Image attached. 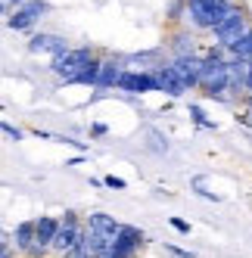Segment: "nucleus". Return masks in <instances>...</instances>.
<instances>
[{
    "instance_id": "1",
    "label": "nucleus",
    "mask_w": 252,
    "mask_h": 258,
    "mask_svg": "<svg viewBox=\"0 0 252 258\" xmlns=\"http://www.w3.org/2000/svg\"><path fill=\"white\" fill-rule=\"evenodd\" d=\"M249 19H246V13L240 10V7H230L224 16H221V22L215 25L212 31H215V47L218 50H230L233 44H237L243 34H249Z\"/></svg>"
},
{
    "instance_id": "2",
    "label": "nucleus",
    "mask_w": 252,
    "mask_h": 258,
    "mask_svg": "<svg viewBox=\"0 0 252 258\" xmlns=\"http://www.w3.org/2000/svg\"><path fill=\"white\" fill-rule=\"evenodd\" d=\"M200 90L206 97H221V90H230V62H224L215 50H212V56L203 66Z\"/></svg>"
},
{
    "instance_id": "3",
    "label": "nucleus",
    "mask_w": 252,
    "mask_h": 258,
    "mask_svg": "<svg viewBox=\"0 0 252 258\" xmlns=\"http://www.w3.org/2000/svg\"><path fill=\"white\" fill-rule=\"evenodd\" d=\"M91 62H94V50L91 47H72V50L62 53V56L53 59L50 69H53V75H59L66 84H72Z\"/></svg>"
},
{
    "instance_id": "4",
    "label": "nucleus",
    "mask_w": 252,
    "mask_h": 258,
    "mask_svg": "<svg viewBox=\"0 0 252 258\" xmlns=\"http://www.w3.org/2000/svg\"><path fill=\"white\" fill-rule=\"evenodd\" d=\"M230 7V0H187V16L196 28H215Z\"/></svg>"
},
{
    "instance_id": "5",
    "label": "nucleus",
    "mask_w": 252,
    "mask_h": 258,
    "mask_svg": "<svg viewBox=\"0 0 252 258\" xmlns=\"http://www.w3.org/2000/svg\"><path fill=\"white\" fill-rule=\"evenodd\" d=\"M140 246H143V233L137 227H131V224H124L121 233L115 236V246H112L109 258H134V252Z\"/></svg>"
},
{
    "instance_id": "6",
    "label": "nucleus",
    "mask_w": 252,
    "mask_h": 258,
    "mask_svg": "<svg viewBox=\"0 0 252 258\" xmlns=\"http://www.w3.org/2000/svg\"><path fill=\"white\" fill-rule=\"evenodd\" d=\"M118 90H128V94H150V90H159V81L150 72H134L124 69V75L118 81Z\"/></svg>"
},
{
    "instance_id": "7",
    "label": "nucleus",
    "mask_w": 252,
    "mask_h": 258,
    "mask_svg": "<svg viewBox=\"0 0 252 258\" xmlns=\"http://www.w3.org/2000/svg\"><path fill=\"white\" fill-rule=\"evenodd\" d=\"M153 75H156V81H159V90H162V94H168V97H184L187 90H190V87L181 81V75L174 72L171 62H168V66H159Z\"/></svg>"
},
{
    "instance_id": "8",
    "label": "nucleus",
    "mask_w": 252,
    "mask_h": 258,
    "mask_svg": "<svg viewBox=\"0 0 252 258\" xmlns=\"http://www.w3.org/2000/svg\"><path fill=\"white\" fill-rule=\"evenodd\" d=\"M174 72L181 75V81L187 84V87H200V78H203V66H206V59H200V56H174Z\"/></svg>"
},
{
    "instance_id": "9",
    "label": "nucleus",
    "mask_w": 252,
    "mask_h": 258,
    "mask_svg": "<svg viewBox=\"0 0 252 258\" xmlns=\"http://www.w3.org/2000/svg\"><path fill=\"white\" fill-rule=\"evenodd\" d=\"M28 50L31 53H47V56H53V59H56V56H62V53L66 50H72L69 44H66V38H59V34H34V38L28 41Z\"/></svg>"
},
{
    "instance_id": "10",
    "label": "nucleus",
    "mask_w": 252,
    "mask_h": 258,
    "mask_svg": "<svg viewBox=\"0 0 252 258\" xmlns=\"http://www.w3.org/2000/svg\"><path fill=\"white\" fill-rule=\"evenodd\" d=\"M91 230H97V233H103V236H109V239H115L118 233H121V227L124 224H118V221L112 218V215H106V212H94V215H87V221H84Z\"/></svg>"
},
{
    "instance_id": "11",
    "label": "nucleus",
    "mask_w": 252,
    "mask_h": 258,
    "mask_svg": "<svg viewBox=\"0 0 252 258\" xmlns=\"http://www.w3.org/2000/svg\"><path fill=\"white\" fill-rule=\"evenodd\" d=\"M34 227H38V243L41 249H53V239H56V233H59V227H62V221H56V218H50V215H41L38 221H34Z\"/></svg>"
},
{
    "instance_id": "12",
    "label": "nucleus",
    "mask_w": 252,
    "mask_h": 258,
    "mask_svg": "<svg viewBox=\"0 0 252 258\" xmlns=\"http://www.w3.org/2000/svg\"><path fill=\"white\" fill-rule=\"evenodd\" d=\"M34 239H38V227H34V221H22V224H16V233H13V243L19 252L28 255V249L34 246Z\"/></svg>"
},
{
    "instance_id": "13",
    "label": "nucleus",
    "mask_w": 252,
    "mask_h": 258,
    "mask_svg": "<svg viewBox=\"0 0 252 258\" xmlns=\"http://www.w3.org/2000/svg\"><path fill=\"white\" fill-rule=\"evenodd\" d=\"M121 75H124V66H118V62H103V69H100V84L97 87H118V81H121Z\"/></svg>"
},
{
    "instance_id": "14",
    "label": "nucleus",
    "mask_w": 252,
    "mask_h": 258,
    "mask_svg": "<svg viewBox=\"0 0 252 258\" xmlns=\"http://www.w3.org/2000/svg\"><path fill=\"white\" fill-rule=\"evenodd\" d=\"M230 90L233 94L246 90V62L243 59H230Z\"/></svg>"
},
{
    "instance_id": "15",
    "label": "nucleus",
    "mask_w": 252,
    "mask_h": 258,
    "mask_svg": "<svg viewBox=\"0 0 252 258\" xmlns=\"http://www.w3.org/2000/svg\"><path fill=\"white\" fill-rule=\"evenodd\" d=\"M230 56L233 59H243V62L252 59V28H249V34H243V38L230 47Z\"/></svg>"
},
{
    "instance_id": "16",
    "label": "nucleus",
    "mask_w": 252,
    "mask_h": 258,
    "mask_svg": "<svg viewBox=\"0 0 252 258\" xmlns=\"http://www.w3.org/2000/svg\"><path fill=\"white\" fill-rule=\"evenodd\" d=\"M100 69H103V62H97V59H94V62L87 66L75 81H72V84H100Z\"/></svg>"
},
{
    "instance_id": "17",
    "label": "nucleus",
    "mask_w": 252,
    "mask_h": 258,
    "mask_svg": "<svg viewBox=\"0 0 252 258\" xmlns=\"http://www.w3.org/2000/svg\"><path fill=\"white\" fill-rule=\"evenodd\" d=\"M22 10H25V13L31 16L34 22H38L44 13H50V4H47V0H28V4H22Z\"/></svg>"
},
{
    "instance_id": "18",
    "label": "nucleus",
    "mask_w": 252,
    "mask_h": 258,
    "mask_svg": "<svg viewBox=\"0 0 252 258\" xmlns=\"http://www.w3.org/2000/svg\"><path fill=\"white\" fill-rule=\"evenodd\" d=\"M31 25H34V19H31L22 7L16 10V16H10V28H16V31H25V28H31Z\"/></svg>"
},
{
    "instance_id": "19",
    "label": "nucleus",
    "mask_w": 252,
    "mask_h": 258,
    "mask_svg": "<svg viewBox=\"0 0 252 258\" xmlns=\"http://www.w3.org/2000/svg\"><path fill=\"white\" fill-rule=\"evenodd\" d=\"M174 50H177V56H193V38L190 34H177Z\"/></svg>"
},
{
    "instance_id": "20",
    "label": "nucleus",
    "mask_w": 252,
    "mask_h": 258,
    "mask_svg": "<svg viewBox=\"0 0 252 258\" xmlns=\"http://www.w3.org/2000/svg\"><path fill=\"white\" fill-rule=\"evenodd\" d=\"M103 183H106L109 190H124V187H128V180H124V177H115V174H106Z\"/></svg>"
},
{
    "instance_id": "21",
    "label": "nucleus",
    "mask_w": 252,
    "mask_h": 258,
    "mask_svg": "<svg viewBox=\"0 0 252 258\" xmlns=\"http://www.w3.org/2000/svg\"><path fill=\"white\" fill-rule=\"evenodd\" d=\"M168 224H171L177 233H190V224H187L184 218H168Z\"/></svg>"
},
{
    "instance_id": "22",
    "label": "nucleus",
    "mask_w": 252,
    "mask_h": 258,
    "mask_svg": "<svg viewBox=\"0 0 252 258\" xmlns=\"http://www.w3.org/2000/svg\"><path fill=\"white\" fill-rule=\"evenodd\" d=\"M190 112H193L196 124H203V127H212V121H206V115H203V109H200V106H190Z\"/></svg>"
},
{
    "instance_id": "23",
    "label": "nucleus",
    "mask_w": 252,
    "mask_h": 258,
    "mask_svg": "<svg viewBox=\"0 0 252 258\" xmlns=\"http://www.w3.org/2000/svg\"><path fill=\"white\" fill-rule=\"evenodd\" d=\"M4 134L10 140H22V131H19V127H13V124H7V121H4Z\"/></svg>"
},
{
    "instance_id": "24",
    "label": "nucleus",
    "mask_w": 252,
    "mask_h": 258,
    "mask_svg": "<svg viewBox=\"0 0 252 258\" xmlns=\"http://www.w3.org/2000/svg\"><path fill=\"white\" fill-rule=\"evenodd\" d=\"M168 252H171L174 258H196L193 252H187V249H177V246H168Z\"/></svg>"
},
{
    "instance_id": "25",
    "label": "nucleus",
    "mask_w": 252,
    "mask_h": 258,
    "mask_svg": "<svg viewBox=\"0 0 252 258\" xmlns=\"http://www.w3.org/2000/svg\"><path fill=\"white\" fill-rule=\"evenodd\" d=\"M246 90H249V94H252V59L246 62Z\"/></svg>"
},
{
    "instance_id": "26",
    "label": "nucleus",
    "mask_w": 252,
    "mask_h": 258,
    "mask_svg": "<svg viewBox=\"0 0 252 258\" xmlns=\"http://www.w3.org/2000/svg\"><path fill=\"white\" fill-rule=\"evenodd\" d=\"M13 4H19V7H22V4H28V0H13Z\"/></svg>"
}]
</instances>
